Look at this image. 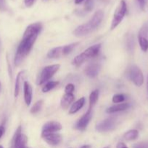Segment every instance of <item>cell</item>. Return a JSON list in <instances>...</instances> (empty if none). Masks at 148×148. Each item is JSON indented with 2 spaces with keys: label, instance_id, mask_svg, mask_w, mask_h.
<instances>
[{
  "label": "cell",
  "instance_id": "8992f818",
  "mask_svg": "<svg viewBox=\"0 0 148 148\" xmlns=\"http://www.w3.org/2000/svg\"><path fill=\"white\" fill-rule=\"evenodd\" d=\"M128 76L130 80L136 86L140 87L144 83V75L141 69L136 65L130 66L128 72Z\"/></svg>",
  "mask_w": 148,
  "mask_h": 148
},
{
  "label": "cell",
  "instance_id": "3957f363",
  "mask_svg": "<svg viewBox=\"0 0 148 148\" xmlns=\"http://www.w3.org/2000/svg\"><path fill=\"white\" fill-rule=\"evenodd\" d=\"M100 49H101V44L100 43L90 46L88 49H86L84 52H82V53L78 54V56L74 58L72 62L73 64L78 66L82 64L84 62L88 61L89 59L95 57L100 53Z\"/></svg>",
  "mask_w": 148,
  "mask_h": 148
},
{
  "label": "cell",
  "instance_id": "60d3db41",
  "mask_svg": "<svg viewBox=\"0 0 148 148\" xmlns=\"http://www.w3.org/2000/svg\"><path fill=\"white\" fill-rule=\"evenodd\" d=\"M0 86H1V83H0Z\"/></svg>",
  "mask_w": 148,
  "mask_h": 148
},
{
  "label": "cell",
  "instance_id": "30bf717a",
  "mask_svg": "<svg viewBox=\"0 0 148 148\" xmlns=\"http://www.w3.org/2000/svg\"><path fill=\"white\" fill-rule=\"evenodd\" d=\"M61 130H62V125L60 123L55 121H49V122H46L42 127L41 137H44L46 134H52V133H55Z\"/></svg>",
  "mask_w": 148,
  "mask_h": 148
},
{
  "label": "cell",
  "instance_id": "7a4b0ae2",
  "mask_svg": "<svg viewBox=\"0 0 148 148\" xmlns=\"http://www.w3.org/2000/svg\"><path fill=\"white\" fill-rule=\"evenodd\" d=\"M103 17H104V13L102 10L97 11L92 16V17L90 19L89 21H88L85 24L81 25L74 30V36L78 38L84 37L92 33L101 24Z\"/></svg>",
  "mask_w": 148,
  "mask_h": 148
},
{
  "label": "cell",
  "instance_id": "d4e9b609",
  "mask_svg": "<svg viewBox=\"0 0 148 148\" xmlns=\"http://www.w3.org/2000/svg\"><path fill=\"white\" fill-rule=\"evenodd\" d=\"M42 105H43V101H42V100L38 101L33 106L31 109H30V113H31V114H36V113L39 112V111L41 109Z\"/></svg>",
  "mask_w": 148,
  "mask_h": 148
},
{
  "label": "cell",
  "instance_id": "d590c367",
  "mask_svg": "<svg viewBox=\"0 0 148 148\" xmlns=\"http://www.w3.org/2000/svg\"><path fill=\"white\" fill-rule=\"evenodd\" d=\"M83 1H84V0H75V3L76 4H81Z\"/></svg>",
  "mask_w": 148,
  "mask_h": 148
},
{
  "label": "cell",
  "instance_id": "7c38bea8",
  "mask_svg": "<svg viewBox=\"0 0 148 148\" xmlns=\"http://www.w3.org/2000/svg\"><path fill=\"white\" fill-rule=\"evenodd\" d=\"M46 143L52 146H55L59 145L62 141V136L57 133H52V134H46L42 137Z\"/></svg>",
  "mask_w": 148,
  "mask_h": 148
},
{
  "label": "cell",
  "instance_id": "9c48e42d",
  "mask_svg": "<svg viewBox=\"0 0 148 148\" xmlns=\"http://www.w3.org/2000/svg\"><path fill=\"white\" fill-rule=\"evenodd\" d=\"M91 110L92 108H89L88 111H86L85 114L82 116L78 121L76 122L75 125V129L79 131H84L86 129L87 126H88L90 120H91L92 114H91Z\"/></svg>",
  "mask_w": 148,
  "mask_h": 148
},
{
  "label": "cell",
  "instance_id": "9a60e30c",
  "mask_svg": "<svg viewBox=\"0 0 148 148\" xmlns=\"http://www.w3.org/2000/svg\"><path fill=\"white\" fill-rule=\"evenodd\" d=\"M74 95L73 93H65L62 96V100H61V107L63 109H67L71 103H72L74 101Z\"/></svg>",
  "mask_w": 148,
  "mask_h": 148
},
{
  "label": "cell",
  "instance_id": "44dd1931",
  "mask_svg": "<svg viewBox=\"0 0 148 148\" xmlns=\"http://www.w3.org/2000/svg\"><path fill=\"white\" fill-rule=\"evenodd\" d=\"M59 84V82L57 81H49L47 83L45 84L44 85L42 88L41 90L43 92H47L49 91H50L51 90H52L53 88H55V87H57Z\"/></svg>",
  "mask_w": 148,
  "mask_h": 148
},
{
  "label": "cell",
  "instance_id": "e575fe53",
  "mask_svg": "<svg viewBox=\"0 0 148 148\" xmlns=\"http://www.w3.org/2000/svg\"><path fill=\"white\" fill-rule=\"evenodd\" d=\"M4 132H5V130H4V127L3 126H0V138L3 136Z\"/></svg>",
  "mask_w": 148,
  "mask_h": 148
},
{
  "label": "cell",
  "instance_id": "ffe728a7",
  "mask_svg": "<svg viewBox=\"0 0 148 148\" xmlns=\"http://www.w3.org/2000/svg\"><path fill=\"white\" fill-rule=\"evenodd\" d=\"M78 42H75V43H71V44L66 45V46L62 47V56H67L69 53L73 51L74 49L78 45Z\"/></svg>",
  "mask_w": 148,
  "mask_h": 148
},
{
  "label": "cell",
  "instance_id": "5b68a950",
  "mask_svg": "<svg viewBox=\"0 0 148 148\" xmlns=\"http://www.w3.org/2000/svg\"><path fill=\"white\" fill-rule=\"evenodd\" d=\"M126 11H127V6H126V3L124 0L120 1L119 3L118 6L116 8L115 11L114 12V15H113V20H112L111 27L110 29L111 30H114L123 20V17H124L125 14H126Z\"/></svg>",
  "mask_w": 148,
  "mask_h": 148
},
{
  "label": "cell",
  "instance_id": "4dcf8cb0",
  "mask_svg": "<svg viewBox=\"0 0 148 148\" xmlns=\"http://www.w3.org/2000/svg\"><path fill=\"white\" fill-rule=\"evenodd\" d=\"M6 10L5 0H0V11H4Z\"/></svg>",
  "mask_w": 148,
  "mask_h": 148
},
{
  "label": "cell",
  "instance_id": "603a6c76",
  "mask_svg": "<svg viewBox=\"0 0 148 148\" xmlns=\"http://www.w3.org/2000/svg\"><path fill=\"white\" fill-rule=\"evenodd\" d=\"M138 40L142 51L146 52L148 50V39L146 38L138 36Z\"/></svg>",
  "mask_w": 148,
  "mask_h": 148
},
{
  "label": "cell",
  "instance_id": "8d00e7d4",
  "mask_svg": "<svg viewBox=\"0 0 148 148\" xmlns=\"http://www.w3.org/2000/svg\"><path fill=\"white\" fill-rule=\"evenodd\" d=\"M81 148H91V146L90 145H84V146H82Z\"/></svg>",
  "mask_w": 148,
  "mask_h": 148
},
{
  "label": "cell",
  "instance_id": "52a82bcc",
  "mask_svg": "<svg viewBox=\"0 0 148 148\" xmlns=\"http://www.w3.org/2000/svg\"><path fill=\"white\" fill-rule=\"evenodd\" d=\"M27 141V137L22 134V128L19 126L13 137L12 148H26V145Z\"/></svg>",
  "mask_w": 148,
  "mask_h": 148
},
{
  "label": "cell",
  "instance_id": "b9f144b4",
  "mask_svg": "<svg viewBox=\"0 0 148 148\" xmlns=\"http://www.w3.org/2000/svg\"><path fill=\"white\" fill-rule=\"evenodd\" d=\"M26 148H30V147H26Z\"/></svg>",
  "mask_w": 148,
  "mask_h": 148
},
{
  "label": "cell",
  "instance_id": "7402d4cb",
  "mask_svg": "<svg viewBox=\"0 0 148 148\" xmlns=\"http://www.w3.org/2000/svg\"><path fill=\"white\" fill-rule=\"evenodd\" d=\"M23 71L20 72L17 75V77H16V81H15V97L17 98L19 95V92H20V80H21L22 75L23 74Z\"/></svg>",
  "mask_w": 148,
  "mask_h": 148
},
{
  "label": "cell",
  "instance_id": "277c9868",
  "mask_svg": "<svg viewBox=\"0 0 148 148\" xmlns=\"http://www.w3.org/2000/svg\"><path fill=\"white\" fill-rule=\"evenodd\" d=\"M59 67H60L59 64H53L45 66L39 75V77L36 79V84L38 85H41L44 82H47L59 70Z\"/></svg>",
  "mask_w": 148,
  "mask_h": 148
},
{
  "label": "cell",
  "instance_id": "4fadbf2b",
  "mask_svg": "<svg viewBox=\"0 0 148 148\" xmlns=\"http://www.w3.org/2000/svg\"><path fill=\"white\" fill-rule=\"evenodd\" d=\"M23 91H24V100L26 102V105L28 106L31 103L32 101V95H33V92H32V88L31 85L29 84L28 82H25L24 85H23Z\"/></svg>",
  "mask_w": 148,
  "mask_h": 148
},
{
  "label": "cell",
  "instance_id": "5bb4252c",
  "mask_svg": "<svg viewBox=\"0 0 148 148\" xmlns=\"http://www.w3.org/2000/svg\"><path fill=\"white\" fill-rule=\"evenodd\" d=\"M130 107V104L128 103H119L117 105L112 106L109 107L107 110L106 112L107 114H113V113L119 112V111H123L127 110Z\"/></svg>",
  "mask_w": 148,
  "mask_h": 148
},
{
  "label": "cell",
  "instance_id": "1f68e13d",
  "mask_svg": "<svg viewBox=\"0 0 148 148\" xmlns=\"http://www.w3.org/2000/svg\"><path fill=\"white\" fill-rule=\"evenodd\" d=\"M35 0H25V4L27 7H31L34 3Z\"/></svg>",
  "mask_w": 148,
  "mask_h": 148
},
{
  "label": "cell",
  "instance_id": "ac0fdd59",
  "mask_svg": "<svg viewBox=\"0 0 148 148\" xmlns=\"http://www.w3.org/2000/svg\"><path fill=\"white\" fill-rule=\"evenodd\" d=\"M138 136H139V132L136 130H131L125 133L123 137L127 141H132V140H136Z\"/></svg>",
  "mask_w": 148,
  "mask_h": 148
},
{
  "label": "cell",
  "instance_id": "e0dca14e",
  "mask_svg": "<svg viewBox=\"0 0 148 148\" xmlns=\"http://www.w3.org/2000/svg\"><path fill=\"white\" fill-rule=\"evenodd\" d=\"M61 56H62V47L61 46L54 48L47 53V57L49 59H57Z\"/></svg>",
  "mask_w": 148,
  "mask_h": 148
},
{
  "label": "cell",
  "instance_id": "ab89813d",
  "mask_svg": "<svg viewBox=\"0 0 148 148\" xmlns=\"http://www.w3.org/2000/svg\"><path fill=\"white\" fill-rule=\"evenodd\" d=\"M104 148H110L109 147H104Z\"/></svg>",
  "mask_w": 148,
  "mask_h": 148
},
{
  "label": "cell",
  "instance_id": "74e56055",
  "mask_svg": "<svg viewBox=\"0 0 148 148\" xmlns=\"http://www.w3.org/2000/svg\"><path fill=\"white\" fill-rule=\"evenodd\" d=\"M147 91H148V76H147Z\"/></svg>",
  "mask_w": 148,
  "mask_h": 148
},
{
  "label": "cell",
  "instance_id": "4316f807",
  "mask_svg": "<svg viewBox=\"0 0 148 148\" xmlns=\"http://www.w3.org/2000/svg\"><path fill=\"white\" fill-rule=\"evenodd\" d=\"M126 45H127V48L129 49V51H133V46H134V40H133V37L130 36V37L128 38Z\"/></svg>",
  "mask_w": 148,
  "mask_h": 148
},
{
  "label": "cell",
  "instance_id": "f1b7e54d",
  "mask_svg": "<svg viewBox=\"0 0 148 148\" xmlns=\"http://www.w3.org/2000/svg\"><path fill=\"white\" fill-rule=\"evenodd\" d=\"M75 90V86L73 84L70 83L65 86V93H73V92Z\"/></svg>",
  "mask_w": 148,
  "mask_h": 148
},
{
  "label": "cell",
  "instance_id": "d6986e66",
  "mask_svg": "<svg viewBox=\"0 0 148 148\" xmlns=\"http://www.w3.org/2000/svg\"><path fill=\"white\" fill-rule=\"evenodd\" d=\"M99 98V90H94L91 92L89 95V108H92L93 106L96 104V103L98 101Z\"/></svg>",
  "mask_w": 148,
  "mask_h": 148
},
{
  "label": "cell",
  "instance_id": "484cf974",
  "mask_svg": "<svg viewBox=\"0 0 148 148\" xmlns=\"http://www.w3.org/2000/svg\"><path fill=\"white\" fill-rule=\"evenodd\" d=\"M126 97L123 94H116V95H113V102L115 103H122L125 101Z\"/></svg>",
  "mask_w": 148,
  "mask_h": 148
},
{
  "label": "cell",
  "instance_id": "6da1fadb",
  "mask_svg": "<svg viewBox=\"0 0 148 148\" xmlns=\"http://www.w3.org/2000/svg\"><path fill=\"white\" fill-rule=\"evenodd\" d=\"M41 29L42 25L41 23H33L26 27L22 40L16 51L14 60L15 66H19L29 54Z\"/></svg>",
  "mask_w": 148,
  "mask_h": 148
},
{
  "label": "cell",
  "instance_id": "ba28073f",
  "mask_svg": "<svg viewBox=\"0 0 148 148\" xmlns=\"http://www.w3.org/2000/svg\"><path fill=\"white\" fill-rule=\"evenodd\" d=\"M115 127V120L113 118H107L100 121L96 126V130L99 132H107L112 131Z\"/></svg>",
  "mask_w": 148,
  "mask_h": 148
},
{
  "label": "cell",
  "instance_id": "d6a6232c",
  "mask_svg": "<svg viewBox=\"0 0 148 148\" xmlns=\"http://www.w3.org/2000/svg\"><path fill=\"white\" fill-rule=\"evenodd\" d=\"M138 2H139V7L140 8L142 9V10H145V0H137Z\"/></svg>",
  "mask_w": 148,
  "mask_h": 148
},
{
  "label": "cell",
  "instance_id": "836d02e7",
  "mask_svg": "<svg viewBox=\"0 0 148 148\" xmlns=\"http://www.w3.org/2000/svg\"><path fill=\"white\" fill-rule=\"evenodd\" d=\"M116 148H128V147L123 143H119L117 145Z\"/></svg>",
  "mask_w": 148,
  "mask_h": 148
},
{
  "label": "cell",
  "instance_id": "8fae6325",
  "mask_svg": "<svg viewBox=\"0 0 148 148\" xmlns=\"http://www.w3.org/2000/svg\"><path fill=\"white\" fill-rule=\"evenodd\" d=\"M100 69H101V66L100 64L97 63H92L89 64L88 66L86 67L85 70H84V73L86 76H88L90 78H94L98 75L99 72H100Z\"/></svg>",
  "mask_w": 148,
  "mask_h": 148
},
{
  "label": "cell",
  "instance_id": "cb8c5ba5",
  "mask_svg": "<svg viewBox=\"0 0 148 148\" xmlns=\"http://www.w3.org/2000/svg\"><path fill=\"white\" fill-rule=\"evenodd\" d=\"M138 36L146 38L148 39V23H146L145 24H144L143 26L141 27Z\"/></svg>",
  "mask_w": 148,
  "mask_h": 148
},
{
  "label": "cell",
  "instance_id": "2e32d148",
  "mask_svg": "<svg viewBox=\"0 0 148 148\" xmlns=\"http://www.w3.org/2000/svg\"><path fill=\"white\" fill-rule=\"evenodd\" d=\"M84 103H85V98L82 97L78 101H75L74 103H73L69 110V114H74L78 112L81 108H82V107L84 106Z\"/></svg>",
  "mask_w": 148,
  "mask_h": 148
},
{
  "label": "cell",
  "instance_id": "83f0119b",
  "mask_svg": "<svg viewBox=\"0 0 148 148\" xmlns=\"http://www.w3.org/2000/svg\"><path fill=\"white\" fill-rule=\"evenodd\" d=\"M94 7V2H93V0H87L85 3V6H84V8L85 10L87 12L91 11V10L93 9Z\"/></svg>",
  "mask_w": 148,
  "mask_h": 148
},
{
  "label": "cell",
  "instance_id": "f546056e",
  "mask_svg": "<svg viewBox=\"0 0 148 148\" xmlns=\"http://www.w3.org/2000/svg\"><path fill=\"white\" fill-rule=\"evenodd\" d=\"M133 148H148V142L136 143L133 145Z\"/></svg>",
  "mask_w": 148,
  "mask_h": 148
},
{
  "label": "cell",
  "instance_id": "f35d334b",
  "mask_svg": "<svg viewBox=\"0 0 148 148\" xmlns=\"http://www.w3.org/2000/svg\"><path fill=\"white\" fill-rule=\"evenodd\" d=\"M0 148H4V147H3L1 145H0Z\"/></svg>",
  "mask_w": 148,
  "mask_h": 148
}]
</instances>
